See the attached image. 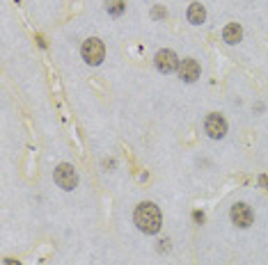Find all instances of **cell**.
Wrapping results in <instances>:
<instances>
[{
    "mask_svg": "<svg viewBox=\"0 0 268 265\" xmlns=\"http://www.w3.org/2000/svg\"><path fill=\"white\" fill-rule=\"evenodd\" d=\"M133 222H135V226H138L142 233H147V235L158 233V231H161V226H163L161 208H158L156 203H152V201H142L138 208H135Z\"/></svg>",
    "mask_w": 268,
    "mask_h": 265,
    "instance_id": "6da1fadb",
    "label": "cell"
},
{
    "mask_svg": "<svg viewBox=\"0 0 268 265\" xmlns=\"http://www.w3.org/2000/svg\"><path fill=\"white\" fill-rule=\"evenodd\" d=\"M53 178H55V183H58V188H62L64 192L76 190V186H78V172H76V167L69 163L58 165L53 172Z\"/></svg>",
    "mask_w": 268,
    "mask_h": 265,
    "instance_id": "7a4b0ae2",
    "label": "cell"
},
{
    "mask_svg": "<svg viewBox=\"0 0 268 265\" xmlns=\"http://www.w3.org/2000/svg\"><path fill=\"white\" fill-rule=\"evenodd\" d=\"M81 55L83 60L89 64V66H99L103 62V58H106V46H103L101 39H96V37H92V39L83 41L81 46Z\"/></svg>",
    "mask_w": 268,
    "mask_h": 265,
    "instance_id": "3957f363",
    "label": "cell"
},
{
    "mask_svg": "<svg viewBox=\"0 0 268 265\" xmlns=\"http://www.w3.org/2000/svg\"><path fill=\"white\" fill-rule=\"evenodd\" d=\"M204 130L211 140H223V137L227 135V121H225L223 115L211 112V115H206V119H204Z\"/></svg>",
    "mask_w": 268,
    "mask_h": 265,
    "instance_id": "277c9868",
    "label": "cell"
},
{
    "mask_svg": "<svg viewBox=\"0 0 268 265\" xmlns=\"http://www.w3.org/2000/svg\"><path fill=\"white\" fill-rule=\"evenodd\" d=\"M229 217H232V222L238 226V229H248V226H252V222H255V215H252V208L248 206V203H234L232 210H229Z\"/></svg>",
    "mask_w": 268,
    "mask_h": 265,
    "instance_id": "5b68a950",
    "label": "cell"
},
{
    "mask_svg": "<svg viewBox=\"0 0 268 265\" xmlns=\"http://www.w3.org/2000/svg\"><path fill=\"white\" fill-rule=\"evenodd\" d=\"M154 64H156V69L163 71V73H172V71L179 69V58H177L175 50L163 48V50H158V53H156Z\"/></svg>",
    "mask_w": 268,
    "mask_h": 265,
    "instance_id": "8992f818",
    "label": "cell"
},
{
    "mask_svg": "<svg viewBox=\"0 0 268 265\" xmlns=\"http://www.w3.org/2000/svg\"><path fill=\"white\" fill-rule=\"evenodd\" d=\"M200 64H197V60L192 58H186L181 64H179V75H181L183 83H195V80H200Z\"/></svg>",
    "mask_w": 268,
    "mask_h": 265,
    "instance_id": "52a82bcc",
    "label": "cell"
},
{
    "mask_svg": "<svg viewBox=\"0 0 268 265\" xmlns=\"http://www.w3.org/2000/svg\"><path fill=\"white\" fill-rule=\"evenodd\" d=\"M223 39H225V44H229V46L238 44V41L243 39V28L238 25V23H227L223 30Z\"/></svg>",
    "mask_w": 268,
    "mask_h": 265,
    "instance_id": "ba28073f",
    "label": "cell"
},
{
    "mask_svg": "<svg viewBox=\"0 0 268 265\" xmlns=\"http://www.w3.org/2000/svg\"><path fill=\"white\" fill-rule=\"evenodd\" d=\"M188 23H192V25H202V23L206 21V9H204V5H200V3H192L190 7H188Z\"/></svg>",
    "mask_w": 268,
    "mask_h": 265,
    "instance_id": "9c48e42d",
    "label": "cell"
},
{
    "mask_svg": "<svg viewBox=\"0 0 268 265\" xmlns=\"http://www.w3.org/2000/svg\"><path fill=\"white\" fill-rule=\"evenodd\" d=\"M106 9L110 16H121L126 12V3L124 0H106Z\"/></svg>",
    "mask_w": 268,
    "mask_h": 265,
    "instance_id": "30bf717a",
    "label": "cell"
},
{
    "mask_svg": "<svg viewBox=\"0 0 268 265\" xmlns=\"http://www.w3.org/2000/svg\"><path fill=\"white\" fill-rule=\"evenodd\" d=\"M165 16H167L165 7H161V5H154V9H152V18H165Z\"/></svg>",
    "mask_w": 268,
    "mask_h": 265,
    "instance_id": "8fae6325",
    "label": "cell"
},
{
    "mask_svg": "<svg viewBox=\"0 0 268 265\" xmlns=\"http://www.w3.org/2000/svg\"><path fill=\"white\" fill-rule=\"evenodd\" d=\"M259 186L264 188V190H268V176H266V174H261V176H259Z\"/></svg>",
    "mask_w": 268,
    "mask_h": 265,
    "instance_id": "7c38bea8",
    "label": "cell"
},
{
    "mask_svg": "<svg viewBox=\"0 0 268 265\" xmlns=\"http://www.w3.org/2000/svg\"><path fill=\"white\" fill-rule=\"evenodd\" d=\"M192 217H195V222H204V213H200V210L192 213Z\"/></svg>",
    "mask_w": 268,
    "mask_h": 265,
    "instance_id": "4fadbf2b",
    "label": "cell"
},
{
    "mask_svg": "<svg viewBox=\"0 0 268 265\" xmlns=\"http://www.w3.org/2000/svg\"><path fill=\"white\" fill-rule=\"evenodd\" d=\"M5 263H7V265H21L18 261H12V258H7V261H5Z\"/></svg>",
    "mask_w": 268,
    "mask_h": 265,
    "instance_id": "5bb4252c",
    "label": "cell"
}]
</instances>
